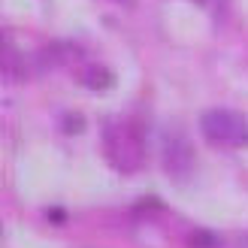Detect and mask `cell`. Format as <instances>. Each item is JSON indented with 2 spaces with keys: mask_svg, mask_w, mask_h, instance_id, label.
Returning <instances> with one entry per match:
<instances>
[{
  "mask_svg": "<svg viewBox=\"0 0 248 248\" xmlns=\"http://www.w3.org/2000/svg\"><path fill=\"white\" fill-rule=\"evenodd\" d=\"M164 167L172 179H188L194 172V148L182 133H172L164 145Z\"/></svg>",
  "mask_w": 248,
  "mask_h": 248,
  "instance_id": "cell-3",
  "label": "cell"
},
{
  "mask_svg": "<svg viewBox=\"0 0 248 248\" xmlns=\"http://www.w3.org/2000/svg\"><path fill=\"white\" fill-rule=\"evenodd\" d=\"M200 130L215 148H245L248 145V121L233 109H209L200 118Z\"/></svg>",
  "mask_w": 248,
  "mask_h": 248,
  "instance_id": "cell-2",
  "label": "cell"
},
{
  "mask_svg": "<svg viewBox=\"0 0 248 248\" xmlns=\"http://www.w3.org/2000/svg\"><path fill=\"white\" fill-rule=\"evenodd\" d=\"M82 82L88 85V88H94V91H100L103 85H109V82H112V76H109L106 70H100V67H94V64H91L88 70L82 73Z\"/></svg>",
  "mask_w": 248,
  "mask_h": 248,
  "instance_id": "cell-4",
  "label": "cell"
},
{
  "mask_svg": "<svg viewBox=\"0 0 248 248\" xmlns=\"http://www.w3.org/2000/svg\"><path fill=\"white\" fill-rule=\"evenodd\" d=\"M233 248H248V233H242V236L236 239V245H233Z\"/></svg>",
  "mask_w": 248,
  "mask_h": 248,
  "instance_id": "cell-5",
  "label": "cell"
},
{
  "mask_svg": "<svg viewBox=\"0 0 248 248\" xmlns=\"http://www.w3.org/2000/svg\"><path fill=\"white\" fill-rule=\"evenodd\" d=\"M103 155L115 172H136L145 167V133L133 118H112L103 124Z\"/></svg>",
  "mask_w": 248,
  "mask_h": 248,
  "instance_id": "cell-1",
  "label": "cell"
},
{
  "mask_svg": "<svg viewBox=\"0 0 248 248\" xmlns=\"http://www.w3.org/2000/svg\"><path fill=\"white\" fill-rule=\"evenodd\" d=\"M112 3H118V6H133L136 0H112Z\"/></svg>",
  "mask_w": 248,
  "mask_h": 248,
  "instance_id": "cell-6",
  "label": "cell"
}]
</instances>
